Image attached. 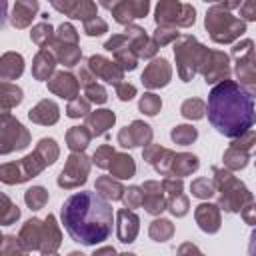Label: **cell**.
Returning <instances> with one entry per match:
<instances>
[{
  "mask_svg": "<svg viewBox=\"0 0 256 256\" xmlns=\"http://www.w3.org/2000/svg\"><path fill=\"white\" fill-rule=\"evenodd\" d=\"M62 224L74 242L96 246L112 234L114 212L98 192H76L62 204Z\"/></svg>",
  "mask_w": 256,
  "mask_h": 256,
  "instance_id": "obj_1",
  "label": "cell"
},
{
  "mask_svg": "<svg viewBox=\"0 0 256 256\" xmlns=\"http://www.w3.org/2000/svg\"><path fill=\"white\" fill-rule=\"evenodd\" d=\"M210 124L224 136L246 134L254 124V96L234 80H222L208 94L206 104Z\"/></svg>",
  "mask_w": 256,
  "mask_h": 256,
  "instance_id": "obj_2",
  "label": "cell"
},
{
  "mask_svg": "<svg viewBox=\"0 0 256 256\" xmlns=\"http://www.w3.org/2000/svg\"><path fill=\"white\" fill-rule=\"evenodd\" d=\"M206 28H210L212 38H216L218 32L224 30V32H226V34H224V42H228V40H232L234 36H238V34L244 32V24H242L240 20H236L232 14L222 12V6H220V4L214 6V8L206 14Z\"/></svg>",
  "mask_w": 256,
  "mask_h": 256,
  "instance_id": "obj_3",
  "label": "cell"
},
{
  "mask_svg": "<svg viewBox=\"0 0 256 256\" xmlns=\"http://www.w3.org/2000/svg\"><path fill=\"white\" fill-rule=\"evenodd\" d=\"M180 16H184V20L188 24H192L194 22V8L188 4H180V2H160L156 8V22L158 24H168V22L182 24Z\"/></svg>",
  "mask_w": 256,
  "mask_h": 256,
  "instance_id": "obj_4",
  "label": "cell"
},
{
  "mask_svg": "<svg viewBox=\"0 0 256 256\" xmlns=\"http://www.w3.org/2000/svg\"><path fill=\"white\" fill-rule=\"evenodd\" d=\"M106 8H110L116 16V20L120 24H126L134 18H142L148 12V2H118V4H104Z\"/></svg>",
  "mask_w": 256,
  "mask_h": 256,
  "instance_id": "obj_5",
  "label": "cell"
},
{
  "mask_svg": "<svg viewBox=\"0 0 256 256\" xmlns=\"http://www.w3.org/2000/svg\"><path fill=\"white\" fill-rule=\"evenodd\" d=\"M170 78V68H168V62L164 58L160 60H154L146 72L142 74V82L148 86V88H158V86H164Z\"/></svg>",
  "mask_w": 256,
  "mask_h": 256,
  "instance_id": "obj_6",
  "label": "cell"
},
{
  "mask_svg": "<svg viewBox=\"0 0 256 256\" xmlns=\"http://www.w3.org/2000/svg\"><path fill=\"white\" fill-rule=\"evenodd\" d=\"M150 126L142 124V122H134L130 128L126 126L122 132H120V144L122 146H138L140 142H146L150 140Z\"/></svg>",
  "mask_w": 256,
  "mask_h": 256,
  "instance_id": "obj_7",
  "label": "cell"
},
{
  "mask_svg": "<svg viewBox=\"0 0 256 256\" xmlns=\"http://www.w3.org/2000/svg\"><path fill=\"white\" fill-rule=\"evenodd\" d=\"M88 64H90V68H92L98 76L106 78V82H116V80L122 76V70H120V68H116L112 62H108V60H104V58H100V56H92V58L88 60Z\"/></svg>",
  "mask_w": 256,
  "mask_h": 256,
  "instance_id": "obj_8",
  "label": "cell"
},
{
  "mask_svg": "<svg viewBox=\"0 0 256 256\" xmlns=\"http://www.w3.org/2000/svg\"><path fill=\"white\" fill-rule=\"evenodd\" d=\"M118 218H120V226H118V234H120V240L122 242H132L136 232H138V218L128 212V210H120L118 212Z\"/></svg>",
  "mask_w": 256,
  "mask_h": 256,
  "instance_id": "obj_9",
  "label": "cell"
},
{
  "mask_svg": "<svg viewBox=\"0 0 256 256\" xmlns=\"http://www.w3.org/2000/svg\"><path fill=\"white\" fill-rule=\"evenodd\" d=\"M56 10H62V12H68L72 18H84L88 20V16H96V6L92 2H74V4H58L54 2L52 4Z\"/></svg>",
  "mask_w": 256,
  "mask_h": 256,
  "instance_id": "obj_10",
  "label": "cell"
},
{
  "mask_svg": "<svg viewBox=\"0 0 256 256\" xmlns=\"http://www.w3.org/2000/svg\"><path fill=\"white\" fill-rule=\"evenodd\" d=\"M38 10V2H16L14 4V14H12V24L18 28L28 26L30 18Z\"/></svg>",
  "mask_w": 256,
  "mask_h": 256,
  "instance_id": "obj_11",
  "label": "cell"
},
{
  "mask_svg": "<svg viewBox=\"0 0 256 256\" xmlns=\"http://www.w3.org/2000/svg\"><path fill=\"white\" fill-rule=\"evenodd\" d=\"M50 88H52L54 92L62 94L64 98H72V96L76 94V88H78V86H76L72 74H64V72H60V74H56L54 82H50Z\"/></svg>",
  "mask_w": 256,
  "mask_h": 256,
  "instance_id": "obj_12",
  "label": "cell"
},
{
  "mask_svg": "<svg viewBox=\"0 0 256 256\" xmlns=\"http://www.w3.org/2000/svg\"><path fill=\"white\" fill-rule=\"evenodd\" d=\"M22 72V56L20 54H6L0 60V74L4 78H16Z\"/></svg>",
  "mask_w": 256,
  "mask_h": 256,
  "instance_id": "obj_13",
  "label": "cell"
},
{
  "mask_svg": "<svg viewBox=\"0 0 256 256\" xmlns=\"http://www.w3.org/2000/svg\"><path fill=\"white\" fill-rule=\"evenodd\" d=\"M112 124H114V114L110 110H98L92 116H88V126L94 128V134H102Z\"/></svg>",
  "mask_w": 256,
  "mask_h": 256,
  "instance_id": "obj_14",
  "label": "cell"
},
{
  "mask_svg": "<svg viewBox=\"0 0 256 256\" xmlns=\"http://www.w3.org/2000/svg\"><path fill=\"white\" fill-rule=\"evenodd\" d=\"M196 218L200 222V228L208 232V222H212V228L218 230V212H216V206H210V204H202L198 206L196 210Z\"/></svg>",
  "mask_w": 256,
  "mask_h": 256,
  "instance_id": "obj_15",
  "label": "cell"
},
{
  "mask_svg": "<svg viewBox=\"0 0 256 256\" xmlns=\"http://www.w3.org/2000/svg\"><path fill=\"white\" fill-rule=\"evenodd\" d=\"M110 170L116 178H130L134 174V162L130 156H124V154H118L114 164H110Z\"/></svg>",
  "mask_w": 256,
  "mask_h": 256,
  "instance_id": "obj_16",
  "label": "cell"
},
{
  "mask_svg": "<svg viewBox=\"0 0 256 256\" xmlns=\"http://www.w3.org/2000/svg\"><path fill=\"white\" fill-rule=\"evenodd\" d=\"M54 68V58L46 52V50H42L40 54H38V58H36V66H34V74L38 76V78H46L48 76V72Z\"/></svg>",
  "mask_w": 256,
  "mask_h": 256,
  "instance_id": "obj_17",
  "label": "cell"
},
{
  "mask_svg": "<svg viewBox=\"0 0 256 256\" xmlns=\"http://www.w3.org/2000/svg\"><path fill=\"white\" fill-rule=\"evenodd\" d=\"M88 140H90V134H88L84 128H74V130L68 132V146H70L72 150L84 148V146L88 144Z\"/></svg>",
  "mask_w": 256,
  "mask_h": 256,
  "instance_id": "obj_18",
  "label": "cell"
},
{
  "mask_svg": "<svg viewBox=\"0 0 256 256\" xmlns=\"http://www.w3.org/2000/svg\"><path fill=\"white\" fill-rule=\"evenodd\" d=\"M46 198H48V194H46V190L44 188H30L28 192H26V204L30 206V208H34V210H38V208H42L44 206V202H46Z\"/></svg>",
  "mask_w": 256,
  "mask_h": 256,
  "instance_id": "obj_19",
  "label": "cell"
},
{
  "mask_svg": "<svg viewBox=\"0 0 256 256\" xmlns=\"http://www.w3.org/2000/svg\"><path fill=\"white\" fill-rule=\"evenodd\" d=\"M98 192H102L104 196H108V198H112V200H118V198L122 196V188H120L116 182L108 180V178H102V180L98 182Z\"/></svg>",
  "mask_w": 256,
  "mask_h": 256,
  "instance_id": "obj_20",
  "label": "cell"
},
{
  "mask_svg": "<svg viewBox=\"0 0 256 256\" xmlns=\"http://www.w3.org/2000/svg\"><path fill=\"white\" fill-rule=\"evenodd\" d=\"M172 234V226L168 220H156L150 228V236L156 238L158 242H164V238H168Z\"/></svg>",
  "mask_w": 256,
  "mask_h": 256,
  "instance_id": "obj_21",
  "label": "cell"
},
{
  "mask_svg": "<svg viewBox=\"0 0 256 256\" xmlns=\"http://www.w3.org/2000/svg\"><path fill=\"white\" fill-rule=\"evenodd\" d=\"M172 138L178 142V144H188L196 138V130L190 128V126H176L172 130Z\"/></svg>",
  "mask_w": 256,
  "mask_h": 256,
  "instance_id": "obj_22",
  "label": "cell"
},
{
  "mask_svg": "<svg viewBox=\"0 0 256 256\" xmlns=\"http://www.w3.org/2000/svg\"><path fill=\"white\" fill-rule=\"evenodd\" d=\"M140 110L146 112V114H150V116H154V114L160 110V98L154 96V94H146V96L140 100Z\"/></svg>",
  "mask_w": 256,
  "mask_h": 256,
  "instance_id": "obj_23",
  "label": "cell"
},
{
  "mask_svg": "<svg viewBox=\"0 0 256 256\" xmlns=\"http://www.w3.org/2000/svg\"><path fill=\"white\" fill-rule=\"evenodd\" d=\"M202 112H204V104H202L200 100H188V102H184V106H182V114H184L186 118H200Z\"/></svg>",
  "mask_w": 256,
  "mask_h": 256,
  "instance_id": "obj_24",
  "label": "cell"
},
{
  "mask_svg": "<svg viewBox=\"0 0 256 256\" xmlns=\"http://www.w3.org/2000/svg\"><path fill=\"white\" fill-rule=\"evenodd\" d=\"M84 30H86L88 36H100L102 32H106V22H104L102 18H96V16H94L92 20H86Z\"/></svg>",
  "mask_w": 256,
  "mask_h": 256,
  "instance_id": "obj_25",
  "label": "cell"
},
{
  "mask_svg": "<svg viewBox=\"0 0 256 256\" xmlns=\"http://www.w3.org/2000/svg\"><path fill=\"white\" fill-rule=\"evenodd\" d=\"M50 36H52V28H50V24H38V26L34 28V32H32V40L38 42V44H44L46 38L50 40Z\"/></svg>",
  "mask_w": 256,
  "mask_h": 256,
  "instance_id": "obj_26",
  "label": "cell"
},
{
  "mask_svg": "<svg viewBox=\"0 0 256 256\" xmlns=\"http://www.w3.org/2000/svg\"><path fill=\"white\" fill-rule=\"evenodd\" d=\"M192 190H194V194L200 196V198H206V196H212V194H214V192H212V186L208 184V180H198V182H194Z\"/></svg>",
  "mask_w": 256,
  "mask_h": 256,
  "instance_id": "obj_27",
  "label": "cell"
},
{
  "mask_svg": "<svg viewBox=\"0 0 256 256\" xmlns=\"http://www.w3.org/2000/svg\"><path fill=\"white\" fill-rule=\"evenodd\" d=\"M82 114H86V102L76 100L74 104H70V106H68V116L76 118V116H82Z\"/></svg>",
  "mask_w": 256,
  "mask_h": 256,
  "instance_id": "obj_28",
  "label": "cell"
},
{
  "mask_svg": "<svg viewBox=\"0 0 256 256\" xmlns=\"http://www.w3.org/2000/svg\"><path fill=\"white\" fill-rule=\"evenodd\" d=\"M88 98L94 100V102H104L106 100V92L100 86H90L88 88Z\"/></svg>",
  "mask_w": 256,
  "mask_h": 256,
  "instance_id": "obj_29",
  "label": "cell"
},
{
  "mask_svg": "<svg viewBox=\"0 0 256 256\" xmlns=\"http://www.w3.org/2000/svg\"><path fill=\"white\" fill-rule=\"evenodd\" d=\"M128 194H126V202L130 200V206H136L138 202H142V192H140V188H130V190H126Z\"/></svg>",
  "mask_w": 256,
  "mask_h": 256,
  "instance_id": "obj_30",
  "label": "cell"
},
{
  "mask_svg": "<svg viewBox=\"0 0 256 256\" xmlns=\"http://www.w3.org/2000/svg\"><path fill=\"white\" fill-rule=\"evenodd\" d=\"M134 86H130V84H122V86H118V96L122 98V100H130L132 96H134Z\"/></svg>",
  "mask_w": 256,
  "mask_h": 256,
  "instance_id": "obj_31",
  "label": "cell"
},
{
  "mask_svg": "<svg viewBox=\"0 0 256 256\" xmlns=\"http://www.w3.org/2000/svg\"><path fill=\"white\" fill-rule=\"evenodd\" d=\"M94 256H114V248H104L100 252H94Z\"/></svg>",
  "mask_w": 256,
  "mask_h": 256,
  "instance_id": "obj_32",
  "label": "cell"
},
{
  "mask_svg": "<svg viewBox=\"0 0 256 256\" xmlns=\"http://www.w3.org/2000/svg\"><path fill=\"white\" fill-rule=\"evenodd\" d=\"M6 8H8V4H6L4 0H0V26H2V20H4V16H6Z\"/></svg>",
  "mask_w": 256,
  "mask_h": 256,
  "instance_id": "obj_33",
  "label": "cell"
},
{
  "mask_svg": "<svg viewBox=\"0 0 256 256\" xmlns=\"http://www.w3.org/2000/svg\"><path fill=\"white\" fill-rule=\"evenodd\" d=\"M120 256H134V254H120Z\"/></svg>",
  "mask_w": 256,
  "mask_h": 256,
  "instance_id": "obj_34",
  "label": "cell"
},
{
  "mask_svg": "<svg viewBox=\"0 0 256 256\" xmlns=\"http://www.w3.org/2000/svg\"><path fill=\"white\" fill-rule=\"evenodd\" d=\"M0 238H2V236H0ZM0 242H2V240H0Z\"/></svg>",
  "mask_w": 256,
  "mask_h": 256,
  "instance_id": "obj_35",
  "label": "cell"
}]
</instances>
